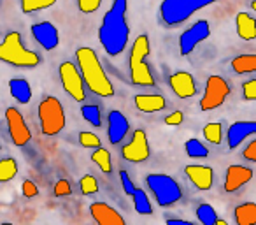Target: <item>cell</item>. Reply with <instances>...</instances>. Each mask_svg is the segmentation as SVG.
Here are the masks:
<instances>
[{
    "mask_svg": "<svg viewBox=\"0 0 256 225\" xmlns=\"http://www.w3.org/2000/svg\"><path fill=\"white\" fill-rule=\"evenodd\" d=\"M210 36V25L207 20H198L195 22L188 30L181 34L179 37V51L181 55H190L200 43H204L206 39H209Z\"/></svg>",
    "mask_w": 256,
    "mask_h": 225,
    "instance_id": "cell-10",
    "label": "cell"
},
{
    "mask_svg": "<svg viewBox=\"0 0 256 225\" xmlns=\"http://www.w3.org/2000/svg\"><path fill=\"white\" fill-rule=\"evenodd\" d=\"M146 183L153 193L158 206L168 207L179 202L182 197V190L179 183L168 174H148Z\"/></svg>",
    "mask_w": 256,
    "mask_h": 225,
    "instance_id": "cell-6",
    "label": "cell"
},
{
    "mask_svg": "<svg viewBox=\"0 0 256 225\" xmlns=\"http://www.w3.org/2000/svg\"><path fill=\"white\" fill-rule=\"evenodd\" d=\"M128 37H130V29H128V23L124 20V11L110 8L104 15L98 29V39L104 51L109 57H118L126 48Z\"/></svg>",
    "mask_w": 256,
    "mask_h": 225,
    "instance_id": "cell-1",
    "label": "cell"
},
{
    "mask_svg": "<svg viewBox=\"0 0 256 225\" xmlns=\"http://www.w3.org/2000/svg\"><path fill=\"white\" fill-rule=\"evenodd\" d=\"M251 9L256 13V0H252V2H251Z\"/></svg>",
    "mask_w": 256,
    "mask_h": 225,
    "instance_id": "cell-45",
    "label": "cell"
},
{
    "mask_svg": "<svg viewBox=\"0 0 256 225\" xmlns=\"http://www.w3.org/2000/svg\"><path fill=\"white\" fill-rule=\"evenodd\" d=\"M132 200H134V207L139 214H151L153 213V207H151V200L148 197V193L142 188H136L132 192Z\"/></svg>",
    "mask_w": 256,
    "mask_h": 225,
    "instance_id": "cell-25",
    "label": "cell"
},
{
    "mask_svg": "<svg viewBox=\"0 0 256 225\" xmlns=\"http://www.w3.org/2000/svg\"><path fill=\"white\" fill-rule=\"evenodd\" d=\"M90 214L100 225H124V218L112 206L106 202H92L90 204Z\"/></svg>",
    "mask_w": 256,
    "mask_h": 225,
    "instance_id": "cell-19",
    "label": "cell"
},
{
    "mask_svg": "<svg viewBox=\"0 0 256 225\" xmlns=\"http://www.w3.org/2000/svg\"><path fill=\"white\" fill-rule=\"evenodd\" d=\"M216 225H226V221H224V220H220V218H218Z\"/></svg>",
    "mask_w": 256,
    "mask_h": 225,
    "instance_id": "cell-44",
    "label": "cell"
},
{
    "mask_svg": "<svg viewBox=\"0 0 256 225\" xmlns=\"http://www.w3.org/2000/svg\"><path fill=\"white\" fill-rule=\"evenodd\" d=\"M254 134H256V122H251V120H238V122H234L228 127V132H226L228 148H230V150H237L248 137L254 136Z\"/></svg>",
    "mask_w": 256,
    "mask_h": 225,
    "instance_id": "cell-14",
    "label": "cell"
},
{
    "mask_svg": "<svg viewBox=\"0 0 256 225\" xmlns=\"http://www.w3.org/2000/svg\"><path fill=\"white\" fill-rule=\"evenodd\" d=\"M184 150H186V155L192 158H206L209 157V150H207V146L202 143V141L198 139H188L184 144Z\"/></svg>",
    "mask_w": 256,
    "mask_h": 225,
    "instance_id": "cell-28",
    "label": "cell"
},
{
    "mask_svg": "<svg viewBox=\"0 0 256 225\" xmlns=\"http://www.w3.org/2000/svg\"><path fill=\"white\" fill-rule=\"evenodd\" d=\"M6 122H8V130L12 139V144L22 148L30 143L32 132H30V129L26 127L25 120H23V115L16 107L11 106L6 109Z\"/></svg>",
    "mask_w": 256,
    "mask_h": 225,
    "instance_id": "cell-11",
    "label": "cell"
},
{
    "mask_svg": "<svg viewBox=\"0 0 256 225\" xmlns=\"http://www.w3.org/2000/svg\"><path fill=\"white\" fill-rule=\"evenodd\" d=\"M58 74H60V81L64 85V90L78 102H82L86 99V90H84V79L81 76L79 67H76L72 62H64L58 67Z\"/></svg>",
    "mask_w": 256,
    "mask_h": 225,
    "instance_id": "cell-9",
    "label": "cell"
},
{
    "mask_svg": "<svg viewBox=\"0 0 256 225\" xmlns=\"http://www.w3.org/2000/svg\"><path fill=\"white\" fill-rule=\"evenodd\" d=\"M0 148H2V146H0Z\"/></svg>",
    "mask_w": 256,
    "mask_h": 225,
    "instance_id": "cell-46",
    "label": "cell"
},
{
    "mask_svg": "<svg viewBox=\"0 0 256 225\" xmlns=\"http://www.w3.org/2000/svg\"><path fill=\"white\" fill-rule=\"evenodd\" d=\"M216 2L220 0H164L160 6V16L165 25L178 27L192 18L200 9Z\"/></svg>",
    "mask_w": 256,
    "mask_h": 225,
    "instance_id": "cell-5",
    "label": "cell"
},
{
    "mask_svg": "<svg viewBox=\"0 0 256 225\" xmlns=\"http://www.w3.org/2000/svg\"><path fill=\"white\" fill-rule=\"evenodd\" d=\"M22 192H23V195H25V197L32 199V197H37L39 188H37V185L32 181V179H25V181L22 183Z\"/></svg>",
    "mask_w": 256,
    "mask_h": 225,
    "instance_id": "cell-39",
    "label": "cell"
},
{
    "mask_svg": "<svg viewBox=\"0 0 256 225\" xmlns=\"http://www.w3.org/2000/svg\"><path fill=\"white\" fill-rule=\"evenodd\" d=\"M251 179H252V169L238 164L230 165L226 169V174H224V192L228 193L237 192V190H240Z\"/></svg>",
    "mask_w": 256,
    "mask_h": 225,
    "instance_id": "cell-15",
    "label": "cell"
},
{
    "mask_svg": "<svg viewBox=\"0 0 256 225\" xmlns=\"http://www.w3.org/2000/svg\"><path fill=\"white\" fill-rule=\"evenodd\" d=\"M168 85H170L172 92L179 97V99H192L196 95V85L195 79L190 72L179 71L168 78Z\"/></svg>",
    "mask_w": 256,
    "mask_h": 225,
    "instance_id": "cell-17",
    "label": "cell"
},
{
    "mask_svg": "<svg viewBox=\"0 0 256 225\" xmlns=\"http://www.w3.org/2000/svg\"><path fill=\"white\" fill-rule=\"evenodd\" d=\"M182 120H184V115H182V111H174V113H170L168 116H165V123H167L168 127H178V125H181Z\"/></svg>",
    "mask_w": 256,
    "mask_h": 225,
    "instance_id": "cell-40",
    "label": "cell"
},
{
    "mask_svg": "<svg viewBox=\"0 0 256 225\" xmlns=\"http://www.w3.org/2000/svg\"><path fill=\"white\" fill-rule=\"evenodd\" d=\"M136 106L142 113H158L167 107V100L160 93H140L136 95Z\"/></svg>",
    "mask_w": 256,
    "mask_h": 225,
    "instance_id": "cell-20",
    "label": "cell"
},
{
    "mask_svg": "<svg viewBox=\"0 0 256 225\" xmlns=\"http://www.w3.org/2000/svg\"><path fill=\"white\" fill-rule=\"evenodd\" d=\"M18 174V162L14 158H2L0 160V181H11L12 178H16Z\"/></svg>",
    "mask_w": 256,
    "mask_h": 225,
    "instance_id": "cell-27",
    "label": "cell"
},
{
    "mask_svg": "<svg viewBox=\"0 0 256 225\" xmlns=\"http://www.w3.org/2000/svg\"><path fill=\"white\" fill-rule=\"evenodd\" d=\"M112 8L121 9V11L126 13V0H112Z\"/></svg>",
    "mask_w": 256,
    "mask_h": 225,
    "instance_id": "cell-43",
    "label": "cell"
},
{
    "mask_svg": "<svg viewBox=\"0 0 256 225\" xmlns=\"http://www.w3.org/2000/svg\"><path fill=\"white\" fill-rule=\"evenodd\" d=\"M121 155H123L124 160L134 162V164L146 162L148 158H150V143H148L146 132L137 129L136 132L132 134L130 143L121 148Z\"/></svg>",
    "mask_w": 256,
    "mask_h": 225,
    "instance_id": "cell-12",
    "label": "cell"
},
{
    "mask_svg": "<svg viewBox=\"0 0 256 225\" xmlns=\"http://www.w3.org/2000/svg\"><path fill=\"white\" fill-rule=\"evenodd\" d=\"M232 71L235 74H251V72H256V55L248 53L235 57L232 60Z\"/></svg>",
    "mask_w": 256,
    "mask_h": 225,
    "instance_id": "cell-24",
    "label": "cell"
},
{
    "mask_svg": "<svg viewBox=\"0 0 256 225\" xmlns=\"http://www.w3.org/2000/svg\"><path fill=\"white\" fill-rule=\"evenodd\" d=\"M150 55V37L139 36L130 50V79L136 86H154V78L146 57Z\"/></svg>",
    "mask_w": 256,
    "mask_h": 225,
    "instance_id": "cell-4",
    "label": "cell"
},
{
    "mask_svg": "<svg viewBox=\"0 0 256 225\" xmlns=\"http://www.w3.org/2000/svg\"><path fill=\"white\" fill-rule=\"evenodd\" d=\"M184 172L188 176L190 181L195 185V188L202 190H210L214 183V171L209 165H198V164H190L184 167Z\"/></svg>",
    "mask_w": 256,
    "mask_h": 225,
    "instance_id": "cell-18",
    "label": "cell"
},
{
    "mask_svg": "<svg viewBox=\"0 0 256 225\" xmlns=\"http://www.w3.org/2000/svg\"><path fill=\"white\" fill-rule=\"evenodd\" d=\"M120 179H121V186H123L124 193H126V195H132V192L136 190V185H134L132 178H130V174H128L124 169L120 172Z\"/></svg>",
    "mask_w": 256,
    "mask_h": 225,
    "instance_id": "cell-38",
    "label": "cell"
},
{
    "mask_svg": "<svg viewBox=\"0 0 256 225\" xmlns=\"http://www.w3.org/2000/svg\"><path fill=\"white\" fill-rule=\"evenodd\" d=\"M234 218L237 225H256V204L254 202L238 204L234 211Z\"/></svg>",
    "mask_w": 256,
    "mask_h": 225,
    "instance_id": "cell-23",
    "label": "cell"
},
{
    "mask_svg": "<svg viewBox=\"0 0 256 225\" xmlns=\"http://www.w3.org/2000/svg\"><path fill=\"white\" fill-rule=\"evenodd\" d=\"M92 162H95L96 165H98L100 169H102V172H106V174H109L110 171H112V162H110V153L106 150V148H95V151L92 153Z\"/></svg>",
    "mask_w": 256,
    "mask_h": 225,
    "instance_id": "cell-26",
    "label": "cell"
},
{
    "mask_svg": "<svg viewBox=\"0 0 256 225\" xmlns=\"http://www.w3.org/2000/svg\"><path fill=\"white\" fill-rule=\"evenodd\" d=\"M232 88L228 81L221 76H209L206 83V92L200 99V109L202 111H212L216 107L223 106L226 97L230 95Z\"/></svg>",
    "mask_w": 256,
    "mask_h": 225,
    "instance_id": "cell-8",
    "label": "cell"
},
{
    "mask_svg": "<svg viewBox=\"0 0 256 225\" xmlns=\"http://www.w3.org/2000/svg\"><path fill=\"white\" fill-rule=\"evenodd\" d=\"M235 27H237V36L244 41L256 39V20L251 15L240 11L235 16Z\"/></svg>",
    "mask_w": 256,
    "mask_h": 225,
    "instance_id": "cell-21",
    "label": "cell"
},
{
    "mask_svg": "<svg viewBox=\"0 0 256 225\" xmlns=\"http://www.w3.org/2000/svg\"><path fill=\"white\" fill-rule=\"evenodd\" d=\"M204 137L212 144H221L223 141V129L220 122H210L204 127Z\"/></svg>",
    "mask_w": 256,
    "mask_h": 225,
    "instance_id": "cell-32",
    "label": "cell"
},
{
    "mask_svg": "<svg viewBox=\"0 0 256 225\" xmlns=\"http://www.w3.org/2000/svg\"><path fill=\"white\" fill-rule=\"evenodd\" d=\"M0 60L14 67H37L40 64V57L36 51L23 46V39L20 32H9L0 43Z\"/></svg>",
    "mask_w": 256,
    "mask_h": 225,
    "instance_id": "cell-3",
    "label": "cell"
},
{
    "mask_svg": "<svg viewBox=\"0 0 256 225\" xmlns=\"http://www.w3.org/2000/svg\"><path fill=\"white\" fill-rule=\"evenodd\" d=\"M39 122L44 136H56L65 127V111L56 97H46L39 104Z\"/></svg>",
    "mask_w": 256,
    "mask_h": 225,
    "instance_id": "cell-7",
    "label": "cell"
},
{
    "mask_svg": "<svg viewBox=\"0 0 256 225\" xmlns=\"http://www.w3.org/2000/svg\"><path fill=\"white\" fill-rule=\"evenodd\" d=\"M79 188L84 195H93V193L98 192V181L92 174H86L79 179Z\"/></svg>",
    "mask_w": 256,
    "mask_h": 225,
    "instance_id": "cell-33",
    "label": "cell"
},
{
    "mask_svg": "<svg viewBox=\"0 0 256 225\" xmlns=\"http://www.w3.org/2000/svg\"><path fill=\"white\" fill-rule=\"evenodd\" d=\"M107 137H109L110 144H120L124 139V136L130 130V123L124 118V115L121 111L112 109L107 116Z\"/></svg>",
    "mask_w": 256,
    "mask_h": 225,
    "instance_id": "cell-16",
    "label": "cell"
},
{
    "mask_svg": "<svg viewBox=\"0 0 256 225\" xmlns=\"http://www.w3.org/2000/svg\"><path fill=\"white\" fill-rule=\"evenodd\" d=\"M102 0H78V9L84 15H92V13L98 11Z\"/></svg>",
    "mask_w": 256,
    "mask_h": 225,
    "instance_id": "cell-35",
    "label": "cell"
},
{
    "mask_svg": "<svg viewBox=\"0 0 256 225\" xmlns=\"http://www.w3.org/2000/svg\"><path fill=\"white\" fill-rule=\"evenodd\" d=\"M242 157H244L246 160H249V162H256V139L251 141V143L244 148V151H242Z\"/></svg>",
    "mask_w": 256,
    "mask_h": 225,
    "instance_id": "cell-41",
    "label": "cell"
},
{
    "mask_svg": "<svg viewBox=\"0 0 256 225\" xmlns=\"http://www.w3.org/2000/svg\"><path fill=\"white\" fill-rule=\"evenodd\" d=\"M242 97L244 100H256V79H248L242 85Z\"/></svg>",
    "mask_w": 256,
    "mask_h": 225,
    "instance_id": "cell-36",
    "label": "cell"
},
{
    "mask_svg": "<svg viewBox=\"0 0 256 225\" xmlns=\"http://www.w3.org/2000/svg\"><path fill=\"white\" fill-rule=\"evenodd\" d=\"M76 60H78V67L81 71L84 85L90 88V92H93L98 97L114 95V86L110 85L98 57H96V53L92 48H78L76 50Z\"/></svg>",
    "mask_w": 256,
    "mask_h": 225,
    "instance_id": "cell-2",
    "label": "cell"
},
{
    "mask_svg": "<svg viewBox=\"0 0 256 225\" xmlns=\"http://www.w3.org/2000/svg\"><path fill=\"white\" fill-rule=\"evenodd\" d=\"M168 225H192V221L188 220H179V218H167Z\"/></svg>",
    "mask_w": 256,
    "mask_h": 225,
    "instance_id": "cell-42",
    "label": "cell"
},
{
    "mask_svg": "<svg viewBox=\"0 0 256 225\" xmlns=\"http://www.w3.org/2000/svg\"><path fill=\"white\" fill-rule=\"evenodd\" d=\"M32 37L39 43L46 51H53L60 44V34L58 29L51 22H40L32 25Z\"/></svg>",
    "mask_w": 256,
    "mask_h": 225,
    "instance_id": "cell-13",
    "label": "cell"
},
{
    "mask_svg": "<svg viewBox=\"0 0 256 225\" xmlns=\"http://www.w3.org/2000/svg\"><path fill=\"white\" fill-rule=\"evenodd\" d=\"M54 2H56V0H20L22 11L25 13V15H32V13L50 9L51 6H54Z\"/></svg>",
    "mask_w": 256,
    "mask_h": 225,
    "instance_id": "cell-30",
    "label": "cell"
},
{
    "mask_svg": "<svg viewBox=\"0 0 256 225\" xmlns=\"http://www.w3.org/2000/svg\"><path fill=\"white\" fill-rule=\"evenodd\" d=\"M70 193H72V186L67 179L62 178L54 183V195L56 197H67V195H70Z\"/></svg>",
    "mask_w": 256,
    "mask_h": 225,
    "instance_id": "cell-37",
    "label": "cell"
},
{
    "mask_svg": "<svg viewBox=\"0 0 256 225\" xmlns=\"http://www.w3.org/2000/svg\"><path fill=\"white\" fill-rule=\"evenodd\" d=\"M81 115H82V118L90 123V125L96 127V129L102 125V115H100L98 106H95V104H86V106H82Z\"/></svg>",
    "mask_w": 256,
    "mask_h": 225,
    "instance_id": "cell-31",
    "label": "cell"
},
{
    "mask_svg": "<svg viewBox=\"0 0 256 225\" xmlns=\"http://www.w3.org/2000/svg\"><path fill=\"white\" fill-rule=\"evenodd\" d=\"M9 92H11L12 99H16L20 104H28L34 95L30 83L23 78H12L9 81Z\"/></svg>",
    "mask_w": 256,
    "mask_h": 225,
    "instance_id": "cell-22",
    "label": "cell"
},
{
    "mask_svg": "<svg viewBox=\"0 0 256 225\" xmlns=\"http://www.w3.org/2000/svg\"><path fill=\"white\" fill-rule=\"evenodd\" d=\"M79 143H81V146L84 148H100V144H102V141H100L98 136H95V134L92 132H81L79 134Z\"/></svg>",
    "mask_w": 256,
    "mask_h": 225,
    "instance_id": "cell-34",
    "label": "cell"
},
{
    "mask_svg": "<svg viewBox=\"0 0 256 225\" xmlns=\"http://www.w3.org/2000/svg\"><path fill=\"white\" fill-rule=\"evenodd\" d=\"M196 218H198V221L204 225H216V221H218L216 209L207 202L198 204V207H196Z\"/></svg>",
    "mask_w": 256,
    "mask_h": 225,
    "instance_id": "cell-29",
    "label": "cell"
}]
</instances>
